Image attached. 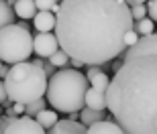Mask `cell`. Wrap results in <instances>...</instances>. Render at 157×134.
Segmentation results:
<instances>
[{
    "instance_id": "cell-31",
    "label": "cell",
    "mask_w": 157,
    "mask_h": 134,
    "mask_svg": "<svg viewBox=\"0 0 157 134\" xmlns=\"http://www.w3.org/2000/svg\"><path fill=\"white\" fill-rule=\"evenodd\" d=\"M6 2H8L10 6H14V2H17V0H6Z\"/></svg>"
},
{
    "instance_id": "cell-11",
    "label": "cell",
    "mask_w": 157,
    "mask_h": 134,
    "mask_svg": "<svg viewBox=\"0 0 157 134\" xmlns=\"http://www.w3.org/2000/svg\"><path fill=\"white\" fill-rule=\"evenodd\" d=\"M86 106L94 110H106V92L88 88L86 89Z\"/></svg>"
},
{
    "instance_id": "cell-15",
    "label": "cell",
    "mask_w": 157,
    "mask_h": 134,
    "mask_svg": "<svg viewBox=\"0 0 157 134\" xmlns=\"http://www.w3.org/2000/svg\"><path fill=\"white\" fill-rule=\"evenodd\" d=\"M35 120H37V122H39L45 130H49L53 124L57 122V114H55V110H45V108H43L41 112H37Z\"/></svg>"
},
{
    "instance_id": "cell-34",
    "label": "cell",
    "mask_w": 157,
    "mask_h": 134,
    "mask_svg": "<svg viewBox=\"0 0 157 134\" xmlns=\"http://www.w3.org/2000/svg\"><path fill=\"white\" fill-rule=\"evenodd\" d=\"M0 65H2V61H0Z\"/></svg>"
},
{
    "instance_id": "cell-33",
    "label": "cell",
    "mask_w": 157,
    "mask_h": 134,
    "mask_svg": "<svg viewBox=\"0 0 157 134\" xmlns=\"http://www.w3.org/2000/svg\"><path fill=\"white\" fill-rule=\"evenodd\" d=\"M0 120H2V116H0Z\"/></svg>"
},
{
    "instance_id": "cell-22",
    "label": "cell",
    "mask_w": 157,
    "mask_h": 134,
    "mask_svg": "<svg viewBox=\"0 0 157 134\" xmlns=\"http://www.w3.org/2000/svg\"><path fill=\"white\" fill-rule=\"evenodd\" d=\"M137 41H139V35H137V31H135V29H128L127 33H124V39H122L124 47H131V45H135Z\"/></svg>"
},
{
    "instance_id": "cell-32",
    "label": "cell",
    "mask_w": 157,
    "mask_h": 134,
    "mask_svg": "<svg viewBox=\"0 0 157 134\" xmlns=\"http://www.w3.org/2000/svg\"><path fill=\"white\" fill-rule=\"evenodd\" d=\"M0 134H2V126H0Z\"/></svg>"
},
{
    "instance_id": "cell-19",
    "label": "cell",
    "mask_w": 157,
    "mask_h": 134,
    "mask_svg": "<svg viewBox=\"0 0 157 134\" xmlns=\"http://www.w3.org/2000/svg\"><path fill=\"white\" fill-rule=\"evenodd\" d=\"M45 108V100L43 98H39V100H35V102H31V104H25V116H37V112H41Z\"/></svg>"
},
{
    "instance_id": "cell-7",
    "label": "cell",
    "mask_w": 157,
    "mask_h": 134,
    "mask_svg": "<svg viewBox=\"0 0 157 134\" xmlns=\"http://www.w3.org/2000/svg\"><path fill=\"white\" fill-rule=\"evenodd\" d=\"M59 49L57 37L55 33H39L37 37H33V51L39 55V57H49Z\"/></svg>"
},
{
    "instance_id": "cell-5",
    "label": "cell",
    "mask_w": 157,
    "mask_h": 134,
    "mask_svg": "<svg viewBox=\"0 0 157 134\" xmlns=\"http://www.w3.org/2000/svg\"><path fill=\"white\" fill-rule=\"evenodd\" d=\"M33 53V37L27 24H6L0 31V61L8 65L29 61Z\"/></svg>"
},
{
    "instance_id": "cell-23",
    "label": "cell",
    "mask_w": 157,
    "mask_h": 134,
    "mask_svg": "<svg viewBox=\"0 0 157 134\" xmlns=\"http://www.w3.org/2000/svg\"><path fill=\"white\" fill-rule=\"evenodd\" d=\"M145 6H147V14H149V18H151V20H157V0H149Z\"/></svg>"
},
{
    "instance_id": "cell-17",
    "label": "cell",
    "mask_w": 157,
    "mask_h": 134,
    "mask_svg": "<svg viewBox=\"0 0 157 134\" xmlns=\"http://www.w3.org/2000/svg\"><path fill=\"white\" fill-rule=\"evenodd\" d=\"M133 29L137 31V35H139V37H145V35H151L155 27H153V20H151V18L145 16V18H139V20H137V24H133Z\"/></svg>"
},
{
    "instance_id": "cell-24",
    "label": "cell",
    "mask_w": 157,
    "mask_h": 134,
    "mask_svg": "<svg viewBox=\"0 0 157 134\" xmlns=\"http://www.w3.org/2000/svg\"><path fill=\"white\" fill-rule=\"evenodd\" d=\"M35 63H39L41 67H43V71H45V75H47V77H51V75H53V65L49 63V61H43V59H39V61H35Z\"/></svg>"
},
{
    "instance_id": "cell-36",
    "label": "cell",
    "mask_w": 157,
    "mask_h": 134,
    "mask_svg": "<svg viewBox=\"0 0 157 134\" xmlns=\"http://www.w3.org/2000/svg\"><path fill=\"white\" fill-rule=\"evenodd\" d=\"M122 2H124V0H122Z\"/></svg>"
},
{
    "instance_id": "cell-1",
    "label": "cell",
    "mask_w": 157,
    "mask_h": 134,
    "mask_svg": "<svg viewBox=\"0 0 157 134\" xmlns=\"http://www.w3.org/2000/svg\"><path fill=\"white\" fill-rule=\"evenodd\" d=\"M128 29L133 16L122 0H59L53 31L70 59L102 65L127 49L122 39Z\"/></svg>"
},
{
    "instance_id": "cell-16",
    "label": "cell",
    "mask_w": 157,
    "mask_h": 134,
    "mask_svg": "<svg viewBox=\"0 0 157 134\" xmlns=\"http://www.w3.org/2000/svg\"><path fill=\"white\" fill-rule=\"evenodd\" d=\"M47 59H49V63H51L53 67H59V69H61V67H67V63H70V55H67L63 49H57V51L53 53V55H49Z\"/></svg>"
},
{
    "instance_id": "cell-4",
    "label": "cell",
    "mask_w": 157,
    "mask_h": 134,
    "mask_svg": "<svg viewBox=\"0 0 157 134\" xmlns=\"http://www.w3.org/2000/svg\"><path fill=\"white\" fill-rule=\"evenodd\" d=\"M6 96L12 104H31L35 100L43 98L47 89V75L43 67L35 61H21L10 65V69L4 77Z\"/></svg>"
},
{
    "instance_id": "cell-2",
    "label": "cell",
    "mask_w": 157,
    "mask_h": 134,
    "mask_svg": "<svg viewBox=\"0 0 157 134\" xmlns=\"http://www.w3.org/2000/svg\"><path fill=\"white\" fill-rule=\"evenodd\" d=\"M106 110L127 134H157V33L127 47L106 88Z\"/></svg>"
},
{
    "instance_id": "cell-3",
    "label": "cell",
    "mask_w": 157,
    "mask_h": 134,
    "mask_svg": "<svg viewBox=\"0 0 157 134\" xmlns=\"http://www.w3.org/2000/svg\"><path fill=\"white\" fill-rule=\"evenodd\" d=\"M88 79L74 67H61L47 79V102L57 112H80L86 106Z\"/></svg>"
},
{
    "instance_id": "cell-28",
    "label": "cell",
    "mask_w": 157,
    "mask_h": 134,
    "mask_svg": "<svg viewBox=\"0 0 157 134\" xmlns=\"http://www.w3.org/2000/svg\"><path fill=\"white\" fill-rule=\"evenodd\" d=\"M70 61H71V67H74V69H80L82 65H84V63L80 61V59H70Z\"/></svg>"
},
{
    "instance_id": "cell-20",
    "label": "cell",
    "mask_w": 157,
    "mask_h": 134,
    "mask_svg": "<svg viewBox=\"0 0 157 134\" xmlns=\"http://www.w3.org/2000/svg\"><path fill=\"white\" fill-rule=\"evenodd\" d=\"M37 10H51L57 12L59 10V0H35Z\"/></svg>"
},
{
    "instance_id": "cell-14",
    "label": "cell",
    "mask_w": 157,
    "mask_h": 134,
    "mask_svg": "<svg viewBox=\"0 0 157 134\" xmlns=\"http://www.w3.org/2000/svg\"><path fill=\"white\" fill-rule=\"evenodd\" d=\"M14 18H17L14 8H12L6 0H0V31L4 29L6 24H12V23H14Z\"/></svg>"
},
{
    "instance_id": "cell-27",
    "label": "cell",
    "mask_w": 157,
    "mask_h": 134,
    "mask_svg": "<svg viewBox=\"0 0 157 134\" xmlns=\"http://www.w3.org/2000/svg\"><path fill=\"white\" fill-rule=\"evenodd\" d=\"M149 0H124V4L127 6H133V4H147Z\"/></svg>"
},
{
    "instance_id": "cell-12",
    "label": "cell",
    "mask_w": 157,
    "mask_h": 134,
    "mask_svg": "<svg viewBox=\"0 0 157 134\" xmlns=\"http://www.w3.org/2000/svg\"><path fill=\"white\" fill-rule=\"evenodd\" d=\"M14 14L25 20H29L37 14V6H35V0H17L14 2Z\"/></svg>"
},
{
    "instance_id": "cell-13",
    "label": "cell",
    "mask_w": 157,
    "mask_h": 134,
    "mask_svg": "<svg viewBox=\"0 0 157 134\" xmlns=\"http://www.w3.org/2000/svg\"><path fill=\"white\" fill-rule=\"evenodd\" d=\"M98 120H104V110H94V108H88V106L80 110V122L84 126H90Z\"/></svg>"
},
{
    "instance_id": "cell-29",
    "label": "cell",
    "mask_w": 157,
    "mask_h": 134,
    "mask_svg": "<svg viewBox=\"0 0 157 134\" xmlns=\"http://www.w3.org/2000/svg\"><path fill=\"white\" fill-rule=\"evenodd\" d=\"M8 69H10V67H6V65H0V77H6Z\"/></svg>"
},
{
    "instance_id": "cell-8",
    "label": "cell",
    "mask_w": 157,
    "mask_h": 134,
    "mask_svg": "<svg viewBox=\"0 0 157 134\" xmlns=\"http://www.w3.org/2000/svg\"><path fill=\"white\" fill-rule=\"evenodd\" d=\"M47 134H86V126L78 120H57Z\"/></svg>"
},
{
    "instance_id": "cell-10",
    "label": "cell",
    "mask_w": 157,
    "mask_h": 134,
    "mask_svg": "<svg viewBox=\"0 0 157 134\" xmlns=\"http://www.w3.org/2000/svg\"><path fill=\"white\" fill-rule=\"evenodd\" d=\"M33 23H35V29L39 33H51L55 29V12L51 10H39L33 16Z\"/></svg>"
},
{
    "instance_id": "cell-9",
    "label": "cell",
    "mask_w": 157,
    "mask_h": 134,
    "mask_svg": "<svg viewBox=\"0 0 157 134\" xmlns=\"http://www.w3.org/2000/svg\"><path fill=\"white\" fill-rule=\"evenodd\" d=\"M86 134H127V132L112 120H98V122L88 126Z\"/></svg>"
},
{
    "instance_id": "cell-35",
    "label": "cell",
    "mask_w": 157,
    "mask_h": 134,
    "mask_svg": "<svg viewBox=\"0 0 157 134\" xmlns=\"http://www.w3.org/2000/svg\"><path fill=\"white\" fill-rule=\"evenodd\" d=\"M0 104H2V102H0Z\"/></svg>"
},
{
    "instance_id": "cell-21",
    "label": "cell",
    "mask_w": 157,
    "mask_h": 134,
    "mask_svg": "<svg viewBox=\"0 0 157 134\" xmlns=\"http://www.w3.org/2000/svg\"><path fill=\"white\" fill-rule=\"evenodd\" d=\"M128 8H131V16H133V20H139V18L147 16V6L145 4H133V6H128Z\"/></svg>"
},
{
    "instance_id": "cell-26",
    "label": "cell",
    "mask_w": 157,
    "mask_h": 134,
    "mask_svg": "<svg viewBox=\"0 0 157 134\" xmlns=\"http://www.w3.org/2000/svg\"><path fill=\"white\" fill-rule=\"evenodd\" d=\"M6 98H8L6 96V85H4V81H0V102H4Z\"/></svg>"
},
{
    "instance_id": "cell-18",
    "label": "cell",
    "mask_w": 157,
    "mask_h": 134,
    "mask_svg": "<svg viewBox=\"0 0 157 134\" xmlns=\"http://www.w3.org/2000/svg\"><path fill=\"white\" fill-rule=\"evenodd\" d=\"M88 81L92 83V88H94V89L106 92V88H108V83H110V77L106 75L104 71H100V73H96V75H94L92 79H88Z\"/></svg>"
},
{
    "instance_id": "cell-30",
    "label": "cell",
    "mask_w": 157,
    "mask_h": 134,
    "mask_svg": "<svg viewBox=\"0 0 157 134\" xmlns=\"http://www.w3.org/2000/svg\"><path fill=\"white\" fill-rule=\"evenodd\" d=\"M80 118V112H70V120H78Z\"/></svg>"
},
{
    "instance_id": "cell-6",
    "label": "cell",
    "mask_w": 157,
    "mask_h": 134,
    "mask_svg": "<svg viewBox=\"0 0 157 134\" xmlns=\"http://www.w3.org/2000/svg\"><path fill=\"white\" fill-rule=\"evenodd\" d=\"M2 134H47V130L31 116H17L8 126L2 128Z\"/></svg>"
},
{
    "instance_id": "cell-25",
    "label": "cell",
    "mask_w": 157,
    "mask_h": 134,
    "mask_svg": "<svg viewBox=\"0 0 157 134\" xmlns=\"http://www.w3.org/2000/svg\"><path fill=\"white\" fill-rule=\"evenodd\" d=\"M12 112H14L17 116L25 114V104H18V102H14V104H12Z\"/></svg>"
}]
</instances>
